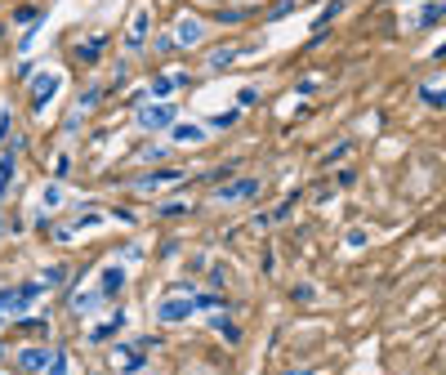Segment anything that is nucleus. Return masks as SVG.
I'll list each match as a JSON object with an SVG mask.
<instances>
[{
	"mask_svg": "<svg viewBox=\"0 0 446 375\" xmlns=\"http://www.w3.org/2000/svg\"><path fill=\"white\" fill-rule=\"evenodd\" d=\"M259 179L255 174H241V179H232V184H219L215 188V201L219 206H236V201H250V197H259Z\"/></svg>",
	"mask_w": 446,
	"mask_h": 375,
	"instance_id": "1",
	"label": "nucleus"
},
{
	"mask_svg": "<svg viewBox=\"0 0 446 375\" xmlns=\"http://www.w3.org/2000/svg\"><path fill=\"white\" fill-rule=\"evenodd\" d=\"M138 130H147V134H157V130H170V125L179 121L174 117V107L170 103H147V107H138Z\"/></svg>",
	"mask_w": 446,
	"mask_h": 375,
	"instance_id": "2",
	"label": "nucleus"
},
{
	"mask_svg": "<svg viewBox=\"0 0 446 375\" xmlns=\"http://www.w3.org/2000/svg\"><path fill=\"white\" fill-rule=\"evenodd\" d=\"M147 32H152V9H147V5H138V9H134V18H130V27H125V49L138 54V49L147 45Z\"/></svg>",
	"mask_w": 446,
	"mask_h": 375,
	"instance_id": "3",
	"label": "nucleus"
},
{
	"mask_svg": "<svg viewBox=\"0 0 446 375\" xmlns=\"http://www.w3.org/2000/svg\"><path fill=\"white\" fill-rule=\"evenodd\" d=\"M59 85H63L59 72H36L32 76V112H45V103H54Z\"/></svg>",
	"mask_w": 446,
	"mask_h": 375,
	"instance_id": "4",
	"label": "nucleus"
},
{
	"mask_svg": "<svg viewBox=\"0 0 446 375\" xmlns=\"http://www.w3.org/2000/svg\"><path fill=\"white\" fill-rule=\"evenodd\" d=\"M192 313H197V304H192L188 295H170V299H161V304H157V322H165V326L188 322Z\"/></svg>",
	"mask_w": 446,
	"mask_h": 375,
	"instance_id": "5",
	"label": "nucleus"
},
{
	"mask_svg": "<svg viewBox=\"0 0 446 375\" xmlns=\"http://www.w3.org/2000/svg\"><path fill=\"white\" fill-rule=\"evenodd\" d=\"M201 40H205V23L192 18V13H183V18L174 23V45H179V49H197Z\"/></svg>",
	"mask_w": 446,
	"mask_h": 375,
	"instance_id": "6",
	"label": "nucleus"
},
{
	"mask_svg": "<svg viewBox=\"0 0 446 375\" xmlns=\"http://www.w3.org/2000/svg\"><path fill=\"white\" fill-rule=\"evenodd\" d=\"M49 357H54V349H40V344H32V349H18V371H27V375H45Z\"/></svg>",
	"mask_w": 446,
	"mask_h": 375,
	"instance_id": "7",
	"label": "nucleus"
},
{
	"mask_svg": "<svg viewBox=\"0 0 446 375\" xmlns=\"http://www.w3.org/2000/svg\"><path fill=\"white\" fill-rule=\"evenodd\" d=\"M121 290H125V268H121V263H107V268L99 273V295L103 299H116Z\"/></svg>",
	"mask_w": 446,
	"mask_h": 375,
	"instance_id": "8",
	"label": "nucleus"
},
{
	"mask_svg": "<svg viewBox=\"0 0 446 375\" xmlns=\"http://www.w3.org/2000/svg\"><path fill=\"white\" fill-rule=\"evenodd\" d=\"M179 85H188V72H165V76H152V85H147V90H152V99H157V103H165Z\"/></svg>",
	"mask_w": 446,
	"mask_h": 375,
	"instance_id": "9",
	"label": "nucleus"
},
{
	"mask_svg": "<svg viewBox=\"0 0 446 375\" xmlns=\"http://www.w3.org/2000/svg\"><path fill=\"white\" fill-rule=\"evenodd\" d=\"M179 179H183V170H152V174H138L134 188H138V192H157V188H165V184H179Z\"/></svg>",
	"mask_w": 446,
	"mask_h": 375,
	"instance_id": "10",
	"label": "nucleus"
},
{
	"mask_svg": "<svg viewBox=\"0 0 446 375\" xmlns=\"http://www.w3.org/2000/svg\"><path fill=\"white\" fill-rule=\"evenodd\" d=\"M112 367H116L121 375H138L147 362H143V353H138V349H116V353H112Z\"/></svg>",
	"mask_w": 446,
	"mask_h": 375,
	"instance_id": "11",
	"label": "nucleus"
},
{
	"mask_svg": "<svg viewBox=\"0 0 446 375\" xmlns=\"http://www.w3.org/2000/svg\"><path fill=\"white\" fill-rule=\"evenodd\" d=\"M205 134H210V130H205V125H192V121H174L170 125L174 143H205Z\"/></svg>",
	"mask_w": 446,
	"mask_h": 375,
	"instance_id": "12",
	"label": "nucleus"
},
{
	"mask_svg": "<svg viewBox=\"0 0 446 375\" xmlns=\"http://www.w3.org/2000/svg\"><path fill=\"white\" fill-rule=\"evenodd\" d=\"M67 304H72V313H80V317H90V313H99V304H103V295H99V290H76V295H72V299H67Z\"/></svg>",
	"mask_w": 446,
	"mask_h": 375,
	"instance_id": "13",
	"label": "nucleus"
},
{
	"mask_svg": "<svg viewBox=\"0 0 446 375\" xmlns=\"http://www.w3.org/2000/svg\"><path fill=\"white\" fill-rule=\"evenodd\" d=\"M446 18V0H428V5L411 18V27H433V23H442Z\"/></svg>",
	"mask_w": 446,
	"mask_h": 375,
	"instance_id": "14",
	"label": "nucleus"
},
{
	"mask_svg": "<svg viewBox=\"0 0 446 375\" xmlns=\"http://www.w3.org/2000/svg\"><path fill=\"white\" fill-rule=\"evenodd\" d=\"M103 49H107V36H90L85 45L76 49V59H80V63L90 67V63H99V59H103Z\"/></svg>",
	"mask_w": 446,
	"mask_h": 375,
	"instance_id": "15",
	"label": "nucleus"
},
{
	"mask_svg": "<svg viewBox=\"0 0 446 375\" xmlns=\"http://www.w3.org/2000/svg\"><path fill=\"white\" fill-rule=\"evenodd\" d=\"M121 326H125V313H112L107 322H99V326L90 331V340H94V344H103V340H112V335H116Z\"/></svg>",
	"mask_w": 446,
	"mask_h": 375,
	"instance_id": "16",
	"label": "nucleus"
},
{
	"mask_svg": "<svg viewBox=\"0 0 446 375\" xmlns=\"http://www.w3.org/2000/svg\"><path fill=\"white\" fill-rule=\"evenodd\" d=\"M13 170H18V161H13V148H9V152H0V197L9 192V179H13Z\"/></svg>",
	"mask_w": 446,
	"mask_h": 375,
	"instance_id": "17",
	"label": "nucleus"
},
{
	"mask_svg": "<svg viewBox=\"0 0 446 375\" xmlns=\"http://www.w3.org/2000/svg\"><path fill=\"white\" fill-rule=\"evenodd\" d=\"M236 54H241V49L223 45V49H215V54H210V59H205V63H210V72H223V67H232V63H236Z\"/></svg>",
	"mask_w": 446,
	"mask_h": 375,
	"instance_id": "18",
	"label": "nucleus"
},
{
	"mask_svg": "<svg viewBox=\"0 0 446 375\" xmlns=\"http://www.w3.org/2000/svg\"><path fill=\"white\" fill-rule=\"evenodd\" d=\"M210 326H215V331H219V335L228 340V344H236V340H241V331H236V322H228L223 313H215V317H210Z\"/></svg>",
	"mask_w": 446,
	"mask_h": 375,
	"instance_id": "19",
	"label": "nucleus"
},
{
	"mask_svg": "<svg viewBox=\"0 0 446 375\" xmlns=\"http://www.w3.org/2000/svg\"><path fill=\"white\" fill-rule=\"evenodd\" d=\"M420 99H424L428 107H446V85H442V81H438V85H433V81H428V85L420 90Z\"/></svg>",
	"mask_w": 446,
	"mask_h": 375,
	"instance_id": "20",
	"label": "nucleus"
},
{
	"mask_svg": "<svg viewBox=\"0 0 446 375\" xmlns=\"http://www.w3.org/2000/svg\"><path fill=\"white\" fill-rule=\"evenodd\" d=\"M236 121H241V112H236V107H232V112H215L210 121H205V130H232Z\"/></svg>",
	"mask_w": 446,
	"mask_h": 375,
	"instance_id": "21",
	"label": "nucleus"
},
{
	"mask_svg": "<svg viewBox=\"0 0 446 375\" xmlns=\"http://www.w3.org/2000/svg\"><path fill=\"white\" fill-rule=\"evenodd\" d=\"M344 5H348V0H330V5H326L322 13H317V32H322V27H326L330 18H339V13H344Z\"/></svg>",
	"mask_w": 446,
	"mask_h": 375,
	"instance_id": "22",
	"label": "nucleus"
},
{
	"mask_svg": "<svg viewBox=\"0 0 446 375\" xmlns=\"http://www.w3.org/2000/svg\"><path fill=\"white\" fill-rule=\"evenodd\" d=\"M72 367H67V353L63 349H54V357H49V367H45V375H67Z\"/></svg>",
	"mask_w": 446,
	"mask_h": 375,
	"instance_id": "23",
	"label": "nucleus"
},
{
	"mask_svg": "<svg viewBox=\"0 0 446 375\" xmlns=\"http://www.w3.org/2000/svg\"><path fill=\"white\" fill-rule=\"evenodd\" d=\"M40 206H45V210L63 206V188H59V184H49V188H45V197H40Z\"/></svg>",
	"mask_w": 446,
	"mask_h": 375,
	"instance_id": "24",
	"label": "nucleus"
},
{
	"mask_svg": "<svg viewBox=\"0 0 446 375\" xmlns=\"http://www.w3.org/2000/svg\"><path fill=\"white\" fill-rule=\"evenodd\" d=\"M99 99H103V90H85V94L76 99V112H90V107L99 103Z\"/></svg>",
	"mask_w": 446,
	"mask_h": 375,
	"instance_id": "25",
	"label": "nucleus"
},
{
	"mask_svg": "<svg viewBox=\"0 0 446 375\" xmlns=\"http://www.w3.org/2000/svg\"><path fill=\"white\" fill-rule=\"evenodd\" d=\"M290 299H299V304H313V299H317V290H313L308 282H299L295 290H290Z\"/></svg>",
	"mask_w": 446,
	"mask_h": 375,
	"instance_id": "26",
	"label": "nucleus"
},
{
	"mask_svg": "<svg viewBox=\"0 0 446 375\" xmlns=\"http://www.w3.org/2000/svg\"><path fill=\"white\" fill-rule=\"evenodd\" d=\"M40 282H45V286H63V282H67V268H45Z\"/></svg>",
	"mask_w": 446,
	"mask_h": 375,
	"instance_id": "27",
	"label": "nucleus"
},
{
	"mask_svg": "<svg viewBox=\"0 0 446 375\" xmlns=\"http://www.w3.org/2000/svg\"><path fill=\"white\" fill-rule=\"evenodd\" d=\"M192 304H197V309H223V295H197V299H192Z\"/></svg>",
	"mask_w": 446,
	"mask_h": 375,
	"instance_id": "28",
	"label": "nucleus"
},
{
	"mask_svg": "<svg viewBox=\"0 0 446 375\" xmlns=\"http://www.w3.org/2000/svg\"><path fill=\"white\" fill-rule=\"evenodd\" d=\"M138 157H143L147 165H152V161H165V148H157V143H152V148H143V152H138Z\"/></svg>",
	"mask_w": 446,
	"mask_h": 375,
	"instance_id": "29",
	"label": "nucleus"
},
{
	"mask_svg": "<svg viewBox=\"0 0 446 375\" xmlns=\"http://www.w3.org/2000/svg\"><path fill=\"white\" fill-rule=\"evenodd\" d=\"M290 9H295V0H282V5H272V13H268V18H286Z\"/></svg>",
	"mask_w": 446,
	"mask_h": 375,
	"instance_id": "30",
	"label": "nucleus"
},
{
	"mask_svg": "<svg viewBox=\"0 0 446 375\" xmlns=\"http://www.w3.org/2000/svg\"><path fill=\"white\" fill-rule=\"evenodd\" d=\"M250 103H259V90H255V85L241 90V107H250Z\"/></svg>",
	"mask_w": 446,
	"mask_h": 375,
	"instance_id": "31",
	"label": "nucleus"
},
{
	"mask_svg": "<svg viewBox=\"0 0 446 375\" xmlns=\"http://www.w3.org/2000/svg\"><path fill=\"white\" fill-rule=\"evenodd\" d=\"M344 157H348V143H339V148H330V152H326V165H330V161H344Z\"/></svg>",
	"mask_w": 446,
	"mask_h": 375,
	"instance_id": "32",
	"label": "nucleus"
},
{
	"mask_svg": "<svg viewBox=\"0 0 446 375\" xmlns=\"http://www.w3.org/2000/svg\"><path fill=\"white\" fill-rule=\"evenodd\" d=\"M241 18H246L241 9H223V13H219V23H241Z\"/></svg>",
	"mask_w": 446,
	"mask_h": 375,
	"instance_id": "33",
	"label": "nucleus"
},
{
	"mask_svg": "<svg viewBox=\"0 0 446 375\" xmlns=\"http://www.w3.org/2000/svg\"><path fill=\"white\" fill-rule=\"evenodd\" d=\"M188 210V201H170V206H161V215H183Z\"/></svg>",
	"mask_w": 446,
	"mask_h": 375,
	"instance_id": "34",
	"label": "nucleus"
},
{
	"mask_svg": "<svg viewBox=\"0 0 446 375\" xmlns=\"http://www.w3.org/2000/svg\"><path fill=\"white\" fill-rule=\"evenodd\" d=\"M348 246H353V250H357V246H366V232L353 228V232H348Z\"/></svg>",
	"mask_w": 446,
	"mask_h": 375,
	"instance_id": "35",
	"label": "nucleus"
},
{
	"mask_svg": "<svg viewBox=\"0 0 446 375\" xmlns=\"http://www.w3.org/2000/svg\"><path fill=\"white\" fill-rule=\"evenodd\" d=\"M170 49H179V45H174V36H161V40H157V54H170Z\"/></svg>",
	"mask_w": 446,
	"mask_h": 375,
	"instance_id": "36",
	"label": "nucleus"
},
{
	"mask_svg": "<svg viewBox=\"0 0 446 375\" xmlns=\"http://www.w3.org/2000/svg\"><path fill=\"white\" fill-rule=\"evenodd\" d=\"M9 130H13V117L5 112V117H0V138H9Z\"/></svg>",
	"mask_w": 446,
	"mask_h": 375,
	"instance_id": "37",
	"label": "nucleus"
},
{
	"mask_svg": "<svg viewBox=\"0 0 446 375\" xmlns=\"http://www.w3.org/2000/svg\"><path fill=\"white\" fill-rule=\"evenodd\" d=\"M0 375H5V371H0Z\"/></svg>",
	"mask_w": 446,
	"mask_h": 375,
	"instance_id": "38",
	"label": "nucleus"
}]
</instances>
